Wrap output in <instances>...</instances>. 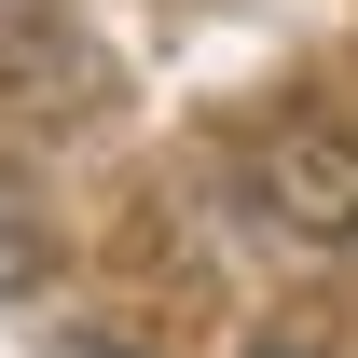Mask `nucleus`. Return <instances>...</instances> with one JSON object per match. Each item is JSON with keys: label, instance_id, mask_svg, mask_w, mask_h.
<instances>
[{"label": "nucleus", "instance_id": "nucleus-1", "mask_svg": "<svg viewBox=\"0 0 358 358\" xmlns=\"http://www.w3.org/2000/svg\"><path fill=\"white\" fill-rule=\"evenodd\" d=\"M234 193H248V221L275 248H317V262L358 248V138L345 124H262L234 152Z\"/></svg>", "mask_w": 358, "mask_h": 358}, {"label": "nucleus", "instance_id": "nucleus-2", "mask_svg": "<svg viewBox=\"0 0 358 358\" xmlns=\"http://www.w3.org/2000/svg\"><path fill=\"white\" fill-rule=\"evenodd\" d=\"M42 207H28V193H14V179H0V303H14V289H42Z\"/></svg>", "mask_w": 358, "mask_h": 358}, {"label": "nucleus", "instance_id": "nucleus-3", "mask_svg": "<svg viewBox=\"0 0 358 358\" xmlns=\"http://www.w3.org/2000/svg\"><path fill=\"white\" fill-rule=\"evenodd\" d=\"M248 358H345V345H317V331H262Z\"/></svg>", "mask_w": 358, "mask_h": 358}]
</instances>
